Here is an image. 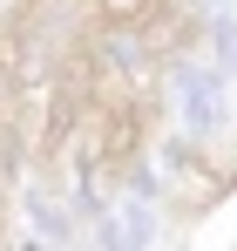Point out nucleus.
<instances>
[{
  "label": "nucleus",
  "instance_id": "nucleus-2",
  "mask_svg": "<svg viewBox=\"0 0 237 251\" xmlns=\"http://www.w3.org/2000/svg\"><path fill=\"white\" fill-rule=\"evenodd\" d=\"M156 7H163V0H88L95 27H142Z\"/></svg>",
  "mask_w": 237,
  "mask_h": 251
},
{
  "label": "nucleus",
  "instance_id": "nucleus-3",
  "mask_svg": "<svg viewBox=\"0 0 237 251\" xmlns=\"http://www.w3.org/2000/svg\"><path fill=\"white\" fill-rule=\"evenodd\" d=\"M21 251H47V245H34V238H21Z\"/></svg>",
  "mask_w": 237,
  "mask_h": 251
},
{
  "label": "nucleus",
  "instance_id": "nucleus-1",
  "mask_svg": "<svg viewBox=\"0 0 237 251\" xmlns=\"http://www.w3.org/2000/svg\"><path fill=\"white\" fill-rule=\"evenodd\" d=\"M203 34H210V27H203V14L190 7V0H163L156 14L136 27V41H142V54H149L156 68H176L183 54H197Z\"/></svg>",
  "mask_w": 237,
  "mask_h": 251
}]
</instances>
